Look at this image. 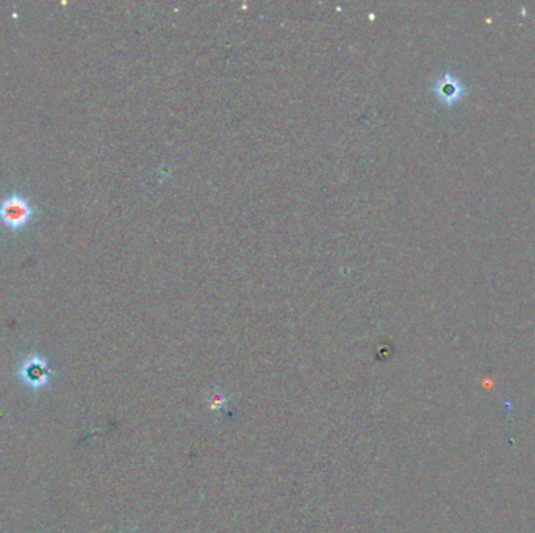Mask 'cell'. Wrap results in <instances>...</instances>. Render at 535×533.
<instances>
[{"mask_svg": "<svg viewBox=\"0 0 535 533\" xmlns=\"http://www.w3.org/2000/svg\"><path fill=\"white\" fill-rule=\"evenodd\" d=\"M35 210L32 204L18 193L8 194L0 200V222L11 232L25 228L33 221Z\"/></svg>", "mask_w": 535, "mask_h": 533, "instance_id": "obj_1", "label": "cell"}]
</instances>
